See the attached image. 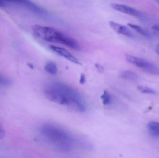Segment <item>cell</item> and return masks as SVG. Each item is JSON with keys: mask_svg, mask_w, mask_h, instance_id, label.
<instances>
[{"mask_svg": "<svg viewBox=\"0 0 159 158\" xmlns=\"http://www.w3.org/2000/svg\"><path fill=\"white\" fill-rule=\"evenodd\" d=\"M44 93L51 102L70 107L80 112L86 111V102L82 96L68 84L61 82H48L45 85Z\"/></svg>", "mask_w": 159, "mask_h": 158, "instance_id": "cell-1", "label": "cell"}, {"mask_svg": "<svg viewBox=\"0 0 159 158\" xmlns=\"http://www.w3.org/2000/svg\"><path fill=\"white\" fill-rule=\"evenodd\" d=\"M40 133L45 143L54 149L63 153L71 152L76 141L69 132L52 123L43 124L40 128Z\"/></svg>", "mask_w": 159, "mask_h": 158, "instance_id": "cell-2", "label": "cell"}, {"mask_svg": "<svg viewBox=\"0 0 159 158\" xmlns=\"http://www.w3.org/2000/svg\"><path fill=\"white\" fill-rule=\"evenodd\" d=\"M32 30L37 37L47 41L61 44L74 50L80 49L78 41L54 28L35 25L33 27Z\"/></svg>", "mask_w": 159, "mask_h": 158, "instance_id": "cell-3", "label": "cell"}, {"mask_svg": "<svg viewBox=\"0 0 159 158\" xmlns=\"http://www.w3.org/2000/svg\"><path fill=\"white\" fill-rule=\"evenodd\" d=\"M125 57L128 62L142 69L145 72L152 75H159V67L155 64L145 59L130 55H126Z\"/></svg>", "mask_w": 159, "mask_h": 158, "instance_id": "cell-4", "label": "cell"}, {"mask_svg": "<svg viewBox=\"0 0 159 158\" xmlns=\"http://www.w3.org/2000/svg\"><path fill=\"white\" fill-rule=\"evenodd\" d=\"M111 6L115 10L126 15L141 18L143 17V14L140 11L131 6L118 3H112Z\"/></svg>", "mask_w": 159, "mask_h": 158, "instance_id": "cell-5", "label": "cell"}, {"mask_svg": "<svg viewBox=\"0 0 159 158\" xmlns=\"http://www.w3.org/2000/svg\"><path fill=\"white\" fill-rule=\"evenodd\" d=\"M50 48L53 52H55L59 55L64 58L70 62L77 65H81L79 60L66 49L59 46H55V45H51Z\"/></svg>", "mask_w": 159, "mask_h": 158, "instance_id": "cell-6", "label": "cell"}, {"mask_svg": "<svg viewBox=\"0 0 159 158\" xmlns=\"http://www.w3.org/2000/svg\"><path fill=\"white\" fill-rule=\"evenodd\" d=\"M109 25L111 28L116 33L129 38H134V35L132 32L126 26L113 21H109Z\"/></svg>", "mask_w": 159, "mask_h": 158, "instance_id": "cell-7", "label": "cell"}, {"mask_svg": "<svg viewBox=\"0 0 159 158\" xmlns=\"http://www.w3.org/2000/svg\"><path fill=\"white\" fill-rule=\"evenodd\" d=\"M6 1L23 5L24 6L29 8L30 10L38 14L44 15L46 13V11L44 9L36 5L30 0H6Z\"/></svg>", "mask_w": 159, "mask_h": 158, "instance_id": "cell-8", "label": "cell"}, {"mask_svg": "<svg viewBox=\"0 0 159 158\" xmlns=\"http://www.w3.org/2000/svg\"><path fill=\"white\" fill-rule=\"evenodd\" d=\"M147 129L149 134L155 138L159 137V122L152 121L147 125Z\"/></svg>", "mask_w": 159, "mask_h": 158, "instance_id": "cell-9", "label": "cell"}, {"mask_svg": "<svg viewBox=\"0 0 159 158\" xmlns=\"http://www.w3.org/2000/svg\"><path fill=\"white\" fill-rule=\"evenodd\" d=\"M120 77L128 80L132 81H137L139 80L140 78L138 74L131 70H124L120 72Z\"/></svg>", "mask_w": 159, "mask_h": 158, "instance_id": "cell-10", "label": "cell"}, {"mask_svg": "<svg viewBox=\"0 0 159 158\" xmlns=\"http://www.w3.org/2000/svg\"><path fill=\"white\" fill-rule=\"evenodd\" d=\"M44 69L47 72L52 75H55L58 72V68L57 65L54 62H49L46 64Z\"/></svg>", "mask_w": 159, "mask_h": 158, "instance_id": "cell-11", "label": "cell"}, {"mask_svg": "<svg viewBox=\"0 0 159 158\" xmlns=\"http://www.w3.org/2000/svg\"><path fill=\"white\" fill-rule=\"evenodd\" d=\"M128 26L132 29L134 30L136 32L139 33V34L143 35L144 37H149L150 35L149 33H148L143 28L138 25H135V24H132V23H129L128 24Z\"/></svg>", "mask_w": 159, "mask_h": 158, "instance_id": "cell-12", "label": "cell"}, {"mask_svg": "<svg viewBox=\"0 0 159 158\" xmlns=\"http://www.w3.org/2000/svg\"><path fill=\"white\" fill-rule=\"evenodd\" d=\"M138 91L141 92L144 94H147L150 95H156L157 94V93L155 90L147 87L146 86H143V85H140L137 87Z\"/></svg>", "mask_w": 159, "mask_h": 158, "instance_id": "cell-13", "label": "cell"}, {"mask_svg": "<svg viewBox=\"0 0 159 158\" xmlns=\"http://www.w3.org/2000/svg\"><path fill=\"white\" fill-rule=\"evenodd\" d=\"M101 98L103 104L104 105H109L112 101V98L110 94L106 91H104L102 94L101 95Z\"/></svg>", "mask_w": 159, "mask_h": 158, "instance_id": "cell-14", "label": "cell"}, {"mask_svg": "<svg viewBox=\"0 0 159 158\" xmlns=\"http://www.w3.org/2000/svg\"><path fill=\"white\" fill-rule=\"evenodd\" d=\"M10 83H11V82L10 80L0 75V85L7 86L10 85Z\"/></svg>", "mask_w": 159, "mask_h": 158, "instance_id": "cell-15", "label": "cell"}, {"mask_svg": "<svg viewBox=\"0 0 159 158\" xmlns=\"http://www.w3.org/2000/svg\"><path fill=\"white\" fill-rule=\"evenodd\" d=\"M95 66L96 68L97 69V70L100 73H103L104 72V68L101 64L97 63V64H95Z\"/></svg>", "mask_w": 159, "mask_h": 158, "instance_id": "cell-16", "label": "cell"}, {"mask_svg": "<svg viewBox=\"0 0 159 158\" xmlns=\"http://www.w3.org/2000/svg\"><path fill=\"white\" fill-rule=\"evenodd\" d=\"M86 76L84 73H81L79 79V83L81 84H84L86 82Z\"/></svg>", "mask_w": 159, "mask_h": 158, "instance_id": "cell-17", "label": "cell"}, {"mask_svg": "<svg viewBox=\"0 0 159 158\" xmlns=\"http://www.w3.org/2000/svg\"><path fill=\"white\" fill-rule=\"evenodd\" d=\"M5 136V131L0 125V139H2Z\"/></svg>", "mask_w": 159, "mask_h": 158, "instance_id": "cell-18", "label": "cell"}, {"mask_svg": "<svg viewBox=\"0 0 159 158\" xmlns=\"http://www.w3.org/2000/svg\"><path fill=\"white\" fill-rule=\"evenodd\" d=\"M152 29L154 31L159 33V23L154 25V26L152 27Z\"/></svg>", "mask_w": 159, "mask_h": 158, "instance_id": "cell-19", "label": "cell"}, {"mask_svg": "<svg viewBox=\"0 0 159 158\" xmlns=\"http://www.w3.org/2000/svg\"><path fill=\"white\" fill-rule=\"evenodd\" d=\"M156 52L157 54L159 55V44L157 45L156 47Z\"/></svg>", "mask_w": 159, "mask_h": 158, "instance_id": "cell-20", "label": "cell"}, {"mask_svg": "<svg viewBox=\"0 0 159 158\" xmlns=\"http://www.w3.org/2000/svg\"><path fill=\"white\" fill-rule=\"evenodd\" d=\"M1 5H2V2L0 1V6H1Z\"/></svg>", "mask_w": 159, "mask_h": 158, "instance_id": "cell-21", "label": "cell"}]
</instances>
